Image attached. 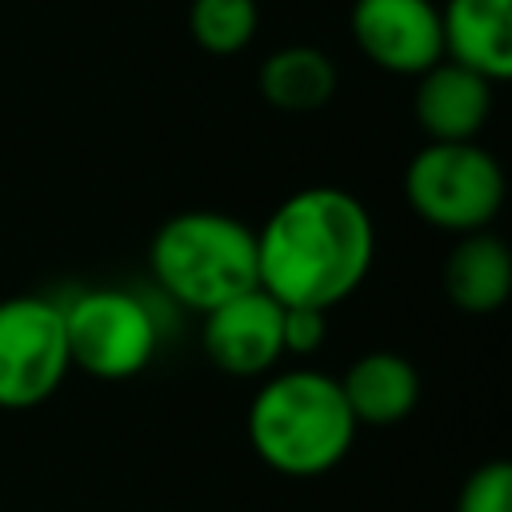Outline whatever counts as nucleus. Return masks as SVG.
Returning a JSON list of instances; mask_svg holds the SVG:
<instances>
[{"label":"nucleus","instance_id":"nucleus-13","mask_svg":"<svg viewBox=\"0 0 512 512\" xmlns=\"http://www.w3.org/2000/svg\"><path fill=\"white\" fill-rule=\"evenodd\" d=\"M260 96L276 108V112H316L336 96V64L328 52L312 48V44H288L264 56L260 64Z\"/></svg>","mask_w":512,"mask_h":512},{"label":"nucleus","instance_id":"nucleus-3","mask_svg":"<svg viewBox=\"0 0 512 512\" xmlns=\"http://www.w3.org/2000/svg\"><path fill=\"white\" fill-rule=\"evenodd\" d=\"M148 272L168 300L204 316L216 304L260 288L256 228L216 208L176 212L148 240Z\"/></svg>","mask_w":512,"mask_h":512},{"label":"nucleus","instance_id":"nucleus-10","mask_svg":"<svg viewBox=\"0 0 512 512\" xmlns=\"http://www.w3.org/2000/svg\"><path fill=\"white\" fill-rule=\"evenodd\" d=\"M440 40L444 60L504 84L512 76V0H444Z\"/></svg>","mask_w":512,"mask_h":512},{"label":"nucleus","instance_id":"nucleus-6","mask_svg":"<svg viewBox=\"0 0 512 512\" xmlns=\"http://www.w3.org/2000/svg\"><path fill=\"white\" fill-rule=\"evenodd\" d=\"M72 372L64 308L52 296L0 300V408L24 412L60 392Z\"/></svg>","mask_w":512,"mask_h":512},{"label":"nucleus","instance_id":"nucleus-7","mask_svg":"<svg viewBox=\"0 0 512 512\" xmlns=\"http://www.w3.org/2000/svg\"><path fill=\"white\" fill-rule=\"evenodd\" d=\"M348 32L364 60L392 76H420L444 60L440 4L432 0H352Z\"/></svg>","mask_w":512,"mask_h":512},{"label":"nucleus","instance_id":"nucleus-1","mask_svg":"<svg viewBox=\"0 0 512 512\" xmlns=\"http://www.w3.org/2000/svg\"><path fill=\"white\" fill-rule=\"evenodd\" d=\"M376 224L360 196L312 184L284 196L256 228V280L284 308H336L372 272Z\"/></svg>","mask_w":512,"mask_h":512},{"label":"nucleus","instance_id":"nucleus-12","mask_svg":"<svg viewBox=\"0 0 512 512\" xmlns=\"http://www.w3.org/2000/svg\"><path fill=\"white\" fill-rule=\"evenodd\" d=\"M444 296L468 312V316H488L504 308L512 296V252L496 232H468L456 236L444 272H440Z\"/></svg>","mask_w":512,"mask_h":512},{"label":"nucleus","instance_id":"nucleus-9","mask_svg":"<svg viewBox=\"0 0 512 512\" xmlns=\"http://www.w3.org/2000/svg\"><path fill=\"white\" fill-rule=\"evenodd\" d=\"M492 88L484 76L456 60H436L416 76L412 116L432 144H464L476 140L492 116Z\"/></svg>","mask_w":512,"mask_h":512},{"label":"nucleus","instance_id":"nucleus-14","mask_svg":"<svg viewBox=\"0 0 512 512\" xmlns=\"http://www.w3.org/2000/svg\"><path fill=\"white\" fill-rule=\"evenodd\" d=\"M260 32L256 0H192L188 36L208 56H240Z\"/></svg>","mask_w":512,"mask_h":512},{"label":"nucleus","instance_id":"nucleus-5","mask_svg":"<svg viewBox=\"0 0 512 512\" xmlns=\"http://www.w3.org/2000/svg\"><path fill=\"white\" fill-rule=\"evenodd\" d=\"M60 308L72 368L96 380H132L160 352V320L140 292L104 284L60 300Z\"/></svg>","mask_w":512,"mask_h":512},{"label":"nucleus","instance_id":"nucleus-11","mask_svg":"<svg viewBox=\"0 0 512 512\" xmlns=\"http://www.w3.org/2000/svg\"><path fill=\"white\" fill-rule=\"evenodd\" d=\"M340 392H344V404H348L356 424L392 428L416 412L420 372L408 356L388 352V348H372L348 364V372L340 376Z\"/></svg>","mask_w":512,"mask_h":512},{"label":"nucleus","instance_id":"nucleus-16","mask_svg":"<svg viewBox=\"0 0 512 512\" xmlns=\"http://www.w3.org/2000/svg\"><path fill=\"white\" fill-rule=\"evenodd\" d=\"M328 340V312L284 308V356H312Z\"/></svg>","mask_w":512,"mask_h":512},{"label":"nucleus","instance_id":"nucleus-2","mask_svg":"<svg viewBox=\"0 0 512 512\" xmlns=\"http://www.w3.org/2000/svg\"><path fill=\"white\" fill-rule=\"evenodd\" d=\"M252 452L288 480H316L332 472L356 444L360 424L352 420L340 380L316 368H288L268 376L248 404Z\"/></svg>","mask_w":512,"mask_h":512},{"label":"nucleus","instance_id":"nucleus-8","mask_svg":"<svg viewBox=\"0 0 512 512\" xmlns=\"http://www.w3.org/2000/svg\"><path fill=\"white\" fill-rule=\"evenodd\" d=\"M204 356L228 376H264L284 360V304L264 288H248L212 312L200 324Z\"/></svg>","mask_w":512,"mask_h":512},{"label":"nucleus","instance_id":"nucleus-4","mask_svg":"<svg viewBox=\"0 0 512 512\" xmlns=\"http://www.w3.org/2000/svg\"><path fill=\"white\" fill-rule=\"evenodd\" d=\"M404 200L436 232H484L504 208V168L476 140L424 144L404 164Z\"/></svg>","mask_w":512,"mask_h":512},{"label":"nucleus","instance_id":"nucleus-15","mask_svg":"<svg viewBox=\"0 0 512 512\" xmlns=\"http://www.w3.org/2000/svg\"><path fill=\"white\" fill-rule=\"evenodd\" d=\"M456 512H512V464L488 460L468 472L456 496Z\"/></svg>","mask_w":512,"mask_h":512}]
</instances>
